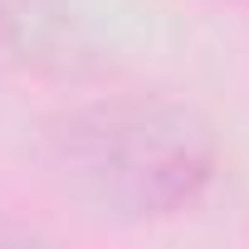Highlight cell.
Segmentation results:
<instances>
[{"mask_svg":"<svg viewBox=\"0 0 249 249\" xmlns=\"http://www.w3.org/2000/svg\"><path fill=\"white\" fill-rule=\"evenodd\" d=\"M49 171L83 205L117 220L191 210L220 176L215 127L171 98H103L49 122Z\"/></svg>","mask_w":249,"mask_h":249,"instance_id":"6da1fadb","label":"cell"},{"mask_svg":"<svg viewBox=\"0 0 249 249\" xmlns=\"http://www.w3.org/2000/svg\"><path fill=\"white\" fill-rule=\"evenodd\" d=\"M0 49L35 69H69L83 54V30L64 0H0Z\"/></svg>","mask_w":249,"mask_h":249,"instance_id":"7a4b0ae2","label":"cell"}]
</instances>
